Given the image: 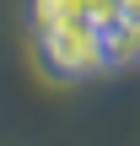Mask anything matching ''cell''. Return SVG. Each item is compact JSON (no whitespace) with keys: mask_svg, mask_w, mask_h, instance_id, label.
<instances>
[{"mask_svg":"<svg viewBox=\"0 0 140 146\" xmlns=\"http://www.w3.org/2000/svg\"><path fill=\"white\" fill-rule=\"evenodd\" d=\"M32 49H38V65H43L54 81H92V76L113 70L103 27H92L86 16H70V22H59V27L32 33Z\"/></svg>","mask_w":140,"mask_h":146,"instance_id":"cell-1","label":"cell"},{"mask_svg":"<svg viewBox=\"0 0 140 146\" xmlns=\"http://www.w3.org/2000/svg\"><path fill=\"white\" fill-rule=\"evenodd\" d=\"M70 16H76V0H27V22H32V33L59 27V22H70Z\"/></svg>","mask_w":140,"mask_h":146,"instance_id":"cell-2","label":"cell"},{"mask_svg":"<svg viewBox=\"0 0 140 146\" xmlns=\"http://www.w3.org/2000/svg\"><path fill=\"white\" fill-rule=\"evenodd\" d=\"M124 11V0H76V16H86L92 27H113Z\"/></svg>","mask_w":140,"mask_h":146,"instance_id":"cell-3","label":"cell"},{"mask_svg":"<svg viewBox=\"0 0 140 146\" xmlns=\"http://www.w3.org/2000/svg\"><path fill=\"white\" fill-rule=\"evenodd\" d=\"M119 22H124V27H129V33L140 38V0H124V11H119Z\"/></svg>","mask_w":140,"mask_h":146,"instance_id":"cell-4","label":"cell"}]
</instances>
